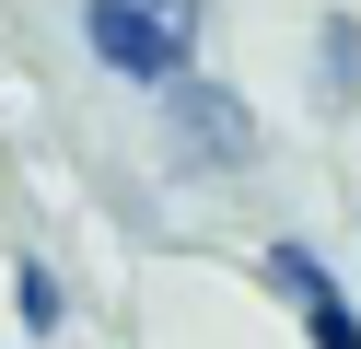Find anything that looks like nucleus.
Returning <instances> with one entry per match:
<instances>
[{"mask_svg": "<svg viewBox=\"0 0 361 349\" xmlns=\"http://www.w3.org/2000/svg\"><path fill=\"white\" fill-rule=\"evenodd\" d=\"M303 82H314V105H350V93H361V12H314Z\"/></svg>", "mask_w": 361, "mask_h": 349, "instance_id": "obj_4", "label": "nucleus"}, {"mask_svg": "<svg viewBox=\"0 0 361 349\" xmlns=\"http://www.w3.org/2000/svg\"><path fill=\"white\" fill-rule=\"evenodd\" d=\"M140 105H152L164 163H175V175H198V186H233V175H257V163H268L257 105H245L233 82H210V70H175V82H164V93H140Z\"/></svg>", "mask_w": 361, "mask_h": 349, "instance_id": "obj_1", "label": "nucleus"}, {"mask_svg": "<svg viewBox=\"0 0 361 349\" xmlns=\"http://www.w3.org/2000/svg\"><path fill=\"white\" fill-rule=\"evenodd\" d=\"M257 279L291 302L303 349H361V291L338 279V256L314 245V233H268V245H257Z\"/></svg>", "mask_w": 361, "mask_h": 349, "instance_id": "obj_3", "label": "nucleus"}, {"mask_svg": "<svg viewBox=\"0 0 361 349\" xmlns=\"http://www.w3.org/2000/svg\"><path fill=\"white\" fill-rule=\"evenodd\" d=\"M350 116H361V93H350Z\"/></svg>", "mask_w": 361, "mask_h": 349, "instance_id": "obj_6", "label": "nucleus"}, {"mask_svg": "<svg viewBox=\"0 0 361 349\" xmlns=\"http://www.w3.org/2000/svg\"><path fill=\"white\" fill-rule=\"evenodd\" d=\"M12 326H24V338H59V326H71V279H59L47 256H12Z\"/></svg>", "mask_w": 361, "mask_h": 349, "instance_id": "obj_5", "label": "nucleus"}, {"mask_svg": "<svg viewBox=\"0 0 361 349\" xmlns=\"http://www.w3.org/2000/svg\"><path fill=\"white\" fill-rule=\"evenodd\" d=\"M210 0H82V59L128 93H164L175 70H198Z\"/></svg>", "mask_w": 361, "mask_h": 349, "instance_id": "obj_2", "label": "nucleus"}]
</instances>
